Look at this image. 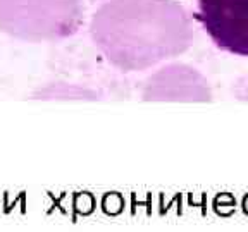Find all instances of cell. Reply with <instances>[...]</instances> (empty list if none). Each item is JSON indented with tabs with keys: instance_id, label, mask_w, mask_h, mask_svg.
<instances>
[{
	"instance_id": "6da1fadb",
	"label": "cell",
	"mask_w": 248,
	"mask_h": 232,
	"mask_svg": "<svg viewBox=\"0 0 248 232\" xmlns=\"http://www.w3.org/2000/svg\"><path fill=\"white\" fill-rule=\"evenodd\" d=\"M197 19L219 50L248 57V0H197Z\"/></svg>"
}]
</instances>
